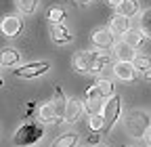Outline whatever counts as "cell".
I'll return each instance as SVG.
<instances>
[{
    "instance_id": "cell-1",
    "label": "cell",
    "mask_w": 151,
    "mask_h": 147,
    "mask_svg": "<svg viewBox=\"0 0 151 147\" xmlns=\"http://www.w3.org/2000/svg\"><path fill=\"white\" fill-rule=\"evenodd\" d=\"M107 63H109V57H107V55L94 53V50H84V53H78V55L73 57V69H78L80 74L101 71Z\"/></svg>"
},
{
    "instance_id": "cell-2",
    "label": "cell",
    "mask_w": 151,
    "mask_h": 147,
    "mask_svg": "<svg viewBox=\"0 0 151 147\" xmlns=\"http://www.w3.org/2000/svg\"><path fill=\"white\" fill-rule=\"evenodd\" d=\"M42 137V122H25L19 130L15 133V145L19 147H27V145H34L38 143Z\"/></svg>"
},
{
    "instance_id": "cell-3",
    "label": "cell",
    "mask_w": 151,
    "mask_h": 147,
    "mask_svg": "<svg viewBox=\"0 0 151 147\" xmlns=\"http://www.w3.org/2000/svg\"><path fill=\"white\" fill-rule=\"evenodd\" d=\"M126 128L134 139L145 137L147 128H149V116L143 114V112H130L128 118H126Z\"/></svg>"
},
{
    "instance_id": "cell-4",
    "label": "cell",
    "mask_w": 151,
    "mask_h": 147,
    "mask_svg": "<svg viewBox=\"0 0 151 147\" xmlns=\"http://www.w3.org/2000/svg\"><path fill=\"white\" fill-rule=\"evenodd\" d=\"M103 118H105V128H103V130H111L113 124H116L118 118H120V97H118V95L109 97V101L105 103V107H103Z\"/></svg>"
},
{
    "instance_id": "cell-5",
    "label": "cell",
    "mask_w": 151,
    "mask_h": 147,
    "mask_svg": "<svg viewBox=\"0 0 151 147\" xmlns=\"http://www.w3.org/2000/svg\"><path fill=\"white\" fill-rule=\"evenodd\" d=\"M90 40H92V46L99 48V50H109V48L116 46V42H113V32H111V30H97V32H92Z\"/></svg>"
},
{
    "instance_id": "cell-6",
    "label": "cell",
    "mask_w": 151,
    "mask_h": 147,
    "mask_svg": "<svg viewBox=\"0 0 151 147\" xmlns=\"http://www.w3.org/2000/svg\"><path fill=\"white\" fill-rule=\"evenodd\" d=\"M48 63L44 61V63H27V65H23V67H19V69H15L13 74L17 78H36V76H42V74H46L48 71Z\"/></svg>"
},
{
    "instance_id": "cell-7",
    "label": "cell",
    "mask_w": 151,
    "mask_h": 147,
    "mask_svg": "<svg viewBox=\"0 0 151 147\" xmlns=\"http://www.w3.org/2000/svg\"><path fill=\"white\" fill-rule=\"evenodd\" d=\"M21 27H23L21 19L15 17V15H6L2 19V23H0V30H2V34L6 36V38H15V36H19Z\"/></svg>"
},
{
    "instance_id": "cell-8",
    "label": "cell",
    "mask_w": 151,
    "mask_h": 147,
    "mask_svg": "<svg viewBox=\"0 0 151 147\" xmlns=\"http://www.w3.org/2000/svg\"><path fill=\"white\" fill-rule=\"evenodd\" d=\"M134 63L132 61H118V63H113V74H116V78L124 80V82H130V80H134L137 76V71H134Z\"/></svg>"
},
{
    "instance_id": "cell-9",
    "label": "cell",
    "mask_w": 151,
    "mask_h": 147,
    "mask_svg": "<svg viewBox=\"0 0 151 147\" xmlns=\"http://www.w3.org/2000/svg\"><path fill=\"white\" fill-rule=\"evenodd\" d=\"M113 55L118 57V61H134L137 57V50L132 44H128L126 40L124 42H118L116 46H113Z\"/></svg>"
},
{
    "instance_id": "cell-10",
    "label": "cell",
    "mask_w": 151,
    "mask_h": 147,
    "mask_svg": "<svg viewBox=\"0 0 151 147\" xmlns=\"http://www.w3.org/2000/svg\"><path fill=\"white\" fill-rule=\"evenodd\" d=\"M113 34H126L128 30H130V17H126V15H120V13H116L111 17V27H109Z\"/></svg>"
},
{
    "instance_id": "cell-11",
    "label": "cell",
    "mask_w": 151,
    "mask_h": 147,
    "mask_svg": "<svg viewBox=\"0 0 151 147\" xmlns=\"http://www.w3.org/2000/svg\"><path fill=\"white\" fill-rule=\"evenodd\" d=\"M50 36H52V40L57 44H67L71 40V36L69 32L63 27V23H50Z\"/></svg>"
},
{
    "instance_id": "cell-12",
    "label": "cell",
    "mask_w": 151,
    "mask_h": 147,
    "mask_svg": "<svg viewBox=\"0 0 151 147\" xmlns=\"http://www.w3.org/2000/svg\"><path fill=\"white\" fill-rule=\"evenodd\" d=\"M50 103H52V107H55L57 116H59V118H65V107H67V101H65V95H63V90H61L59 86L55 88V99H52Z\"/></svg>"
},
{
    "instance_id": "cell-13",
    "label": "cell",
    "mask_w": 151,
    "mask_h": 147,
    "mask_svg": "<svg viewBox=\"0 0 151 147\" xmlns=\"http://www.w3.org/2000/svg\"><path fill=\"white\" fill-rule=\"evenodd\" d=\"M38 118H40V122H42V124H50V122H57V120H59V116H57L52 103L42 105L40 109H38Z\"/></svg>"
},
{
    "instance_id": "cell-14",
    "label": "cell",
    "mask_w": 151,
    "mask_h": 147,
    "mask_svg": "<svg viewBox=\"0 0 151 147\" xmlns=\"http://www.w3.org/2000/svg\"><path fill=\"white\" fill-rule=\"evenodd\" d=\"M80 114H82L80 101H76V99L67 101V107H65V122H76V120L80 118Z\"/></svg>"
},
{
    "instance_id": "cell-15",
    "label": "cell",
    "mask_w": 151,
    "mask_h": 147,
    "mask_svg": "<svg viewBox=\"0 0 151 147\" xmlns=\"http://www.w3.org/2000/svg\"><path fill=\"white\" fill-rule=\"evenodd\" d=\"M76 143H78V135L76 133H65L61 137H57L50 147H76Z\"/></svg>"
},
{
    "instance_id": "cell-16",
    "label": "cell",
    "mask_w": 151,
    "mask_h": 147,
    "mask_svg": "<svg viewBox=\"0 0 151 147\" xmlns=\"http://www.w3.org/2000/svg\"><path fill=\"white\" fill-rule=\"evenodd\" d=\"M118 13L126 15V17H134L139 13V2L137 0H122V2L118 4Z\"/></svg>"
},
{
    "instance_id": "cell-17",
    "label": "cell",
    "mask_w": 151,
    "mask_h": 147,
    "mask_svg": "<svg viewBox=\"0 0 151 147\" xmlns=\"http://www.w3.org/2000/svg\"><path fill=\"white\" fill-rule=\"evenodd\" d=\"M145 36H147V34H145L143 30H132V27H130V30L126 32V38H124V40L137 48V46H141V44L145 42Z\"/></svg>"
},
{
    "instance_id": "cell-18",
    "label": "cell",
    "mask_w": 151,
    "mask_h": 147,
    "mask_svg": "<svg viewBox=\"0 0 151 147\" xmlns=\"http://www.w3.org/2000/svg\"><path fill=\"white\" fill-rule=\"evenodd\" d=\"M17 61H19V53L15 48H2V55H0V65L9 67V65H15Z\"/></svg>"
},
{
    "instance_id": "cell-19",
    "label": "cell",
    "mask_w": 151,
    "mask_h": 147,
    "mask_svg": "<svg viewBox=\"0 0 151 147\" xmlns=\"http://www.w3.org/2000/svg\"><path fill=\"white\" fill-rule=\"evenodd\" d=\"M103 107H105V103H103L101 99H86V103H84V109H86L88 116H99V114H103Z\"/></svg>"
},
{
    "instance_id": "cell-20",
    "label": "cell",
    "mask_w": 151,
    "mask_h": 147,
    "mask_svg": "<svg viewBox=\"0 0 151 147\" xmlns=\"http://www.w3.org/2000/svg\"><path fill=\"white\" fill-rule=\"evenodd\" d=\"M97 88H99V93H101V97H103V99L113 97V84H111V80H109V78H99Z\"/></svg>"
},
{
    "instance_id": "cell-21",
    "label": "cell",
    "mask_w": 151,
    "mask_h": 147,
    "mask_svg": "<svg viewBox=\"0 0 151 147\" xmlns=\"http://www.w3.org/2000/svg\"><path fill=\"white\" fill-rule=\"evenodd\" d=\"M15 2H17V9L21 11L23 15H32L36 11V2H38V0H15Z\"/></svg>"
},
{
    "instance_id": "cell-22",
    "label": "cell",
    "mask_w": 151,
    "mask_h": 147,
    "mask_svg": "<svg viewBox=\"0 0 151 147\" xmlns=\"http://www.w3.org/2000/svg\"><path fill=\"white\" fill-rule=\"evenodd\" d=\"M141 30L151 38V9L143 11V15H141Z\"/></svg>"
},
{
    "instance_id": "cell-23",
    "label": "cell",
    "mask_w": 151,
    "mask_h": 147,
    "mask_svg": "<svg viewBox=\"0 0 151 147\" xmlns=\"http://www.w3.org/2000/svg\"><path fill=\"white\" fill-rule=\"evenodd\" d=\"M63 17H65V13H63L61 6H52V9L48 11V19H50V23H63Z\"/></svg>"
},
{
    "instance_id": "cell-24",
    "label": "cell",
    "mask_w": 151,
    "mask_h": 147,
    "mask_svg": "<svg viewBox=\"0 0 151 147\" xmlns=\"http://www.w3.org/2000/svg\"><path fill=\"white\" fill-rule=\"evenodd\" d=\"M88 124H90L92 130H103V128H105V118H103V114H99V116H90Z\"/></svg>"
},
{
    "instance_id": "cell-25",
    "label": "cell",
    "mask_w": 151,
    "mask_h": 147,
    "mask_svg": "<svg viewBox=\"0 0 151 147\" xmlns=\"http://www.w3.org/2000/svg\"><path fill=\"white\" fill-rule=\"evenodd\" d=\"M132 63H134V67L137 69H141V71H145L149 65H151V59L149 57H145V55H137V57H134V61H132Z\"/></svg>"
},
{
    "instance_id": "cell-26",
    "label": "cell",
    "mask_w": 151,
    "mask_h": 147,
    "mask_svg": "<svg viewBox=\"0 0 151 147\" xmlns=\"http://www.w3.org/2000/svg\"><path fill=\"white\" fill-rule=\"evenodd\" d=\"M99 141H101V137H99V133H97V130H94V133L88 137V143H90V145H97Z\"/></svg>"
},
{
    "instance_id": "cell-27",
    "label": "cell",
    "mask_w": 151,
    "mask_h": 147,
    "mask_svg": "<svg viewBox=\"0 0 151 147\" xmlns=\"http://www.w3.org/2000/svg\"><path fill=\"white\" fill-rule=\"evenodd\" d=\"M145 141H147V145L151 147V126L147 128V133H145Z\"/></svg>"
},
{
    "instance_id": "cell-28",
    "label": "cell",
    "mask_w": 151,
    "mask_h": 147,
    "mask_svg": "<svg viewBox=\"0 0 151 147\" xmlns=\"http://www.w3.org/2000/svg\"><path fill=\"white\" fill-rule=\"evenodd\" d=\"M143 74H145V78H147V80H151V65H149V67H147Z\"/></svg>"
},
{
    "instance_id": "cell-29",
    "label": "cell",
    "mask_w": 151,
    "mask_h": 147,
    "mask_svg": "<svg viewBox=\"0 0 151 147\" xmlns=\"http://www.w3.org/2000/svg\"><path fill=\"white\" fill-rule=\"evenodd\" d=\"M107 2H109V4H113V6H118V4L122 2V0H107Z\"/></svg>"
},
{
    "instance_id": "cell-30",
    "label": "cell",
    "mask_w": 151,
    "mask_h": 147,
    "mask_svg": "<svg viewBox=\"0 0 151 147\" xmlns=\"http://www.w3.org/2000/svg\"><path fill=\"white\" fill-rule=\"evenodd\" d=\"M78 2H82V4H86V2H92V0H78Z\"/></svg>"
},
{
    "instance_id": "cell-31",
    "label": "cell",
    "mask_w": 151,
    "mask_h": 147,
    "mask_svg": "<svg viewBox=\"0 0 151 147\" xmlns=\"http://www.w3.org/2000/svg\"><path fill=\"white\" fill-rule=\"evenodd\" d=\"M124 147H128V145H124Z\"/></svg>"
}]
</instances>
